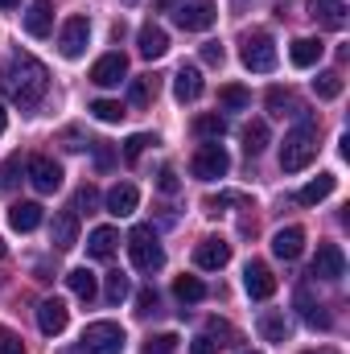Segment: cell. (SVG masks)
<instances>
[{"label":"cell","mask_w":350,"mask_h":354,"mask_svg":"<svg viewBox=\"0 0 350 354\" xmlns=\"http://www.w3.org/2000/svg\"><path fill=\"white\" fill-rule=\"evenodd\" d=\"M0 91L17 103V107H37L42 99H46V91H50V71L33 58V54H12L8 62H4V71H0Z\"/></svg>","instance_id":"1"},{"label":"cell","mask_w":350,"mask_h":354,"mask_svg":"<svg viewBox=\"0 0 350 354\" xmlns=\"http://www.w3.org/2000/svg\"><path fill=\"white\" fill-rule=\"evenodd\" d=\"M313 157H317V128H313V120H305V124H297L284 136V145H280V169L284 174H301V169L313 165Z\"/></svg>","instance_id":"2"},{"label":"cell","mask_w":350,"mask_h":354,"mask_svg":"<svg viewBox=\"0 0 350 354\" xmlns=\"http://www.w3.org/2000/svg\"><path fill=\"white\" fill-rule=\"evenodd\" d=\"M128 256H132V268L136 272H161L165 268V248L157 243V231L153 227H132L128 235Z\"/></svg>","instance_id":"3"},{"label":"cell","mask_w":350,"mask_h":354,"mask_svg":"<svg viewBox=\"0 0 350 354\" xmlns=\"http://www.w3.org/2000/svg\"><path fill=\"white\" fill-rule=\"evenodd\" d=\"M124 346H128V338H124V330L116 322H91L75 354H120Z\"/></svg>","instance_id":"4"},{"label":"cell","mask_w":350,"mask_h":354,"mask_svg":"<svg viewBox=\"0 0 350 354\" xmlns=\"http://www.w3.org/2000/svg\"><path fill=\"white\" fill-rule=\"evenodd\" d=\"M239 58H243L248 71L268 75V71H276V41H272L264 29H256V33H248V37L239 41Z\"/></svg>","instance_id":"5"},{"label":"cell","mask_w":350,"mask_h":354,"mask_svg":"<svg viewBox=\"0 0 350 354\" xmlns=\"http://www.w3.org/2000/svg\"><path fill=\"white\" fill-rule=\"evenodd\" d=\"M227 169H231V157H227V149L219 140L202 145L194 153V161H190V174L198 177V181H219V177H227Z\"/></svg>","instance_id":"6"},{"label":"cell","mask_w":350,"mask_h":354,"mask_svg":"<svg viewBox=\"0 0 350 354\" xmlns=\"http://www.w3.org/2000/svg\"><path fill=\"white\" fill-rule=\"evenodd\" d=\"M25 177L37 194H58L62 189V165L50 161V157H29L25 161Z\"/></svg>","instance_id":"7"},{"label":"cell","mask_w":350,"mask_h":354,"mask_svg":"<svg viewBox=\"0 0 350 354\" xmlns=\"http://www.w3.org/2000/svg\"><path fill=\"white\" fill-rule=\"evenodd\" d=\"M174 21L185 29V33H202V29L214 25V8H210L206 0H181V4L174 8Z\"/></svg>","instance_id":"8"},{"label":"cell","mask_w":350,"mask_h":354,"mask_svg":"<svg viewBox=\"0 0 350 354\" xmlns=\"http://www.w3.org/2000/svg\"><path fill=\"white\" fill-rule=\"evenodd\" d=\"M87 41H91V21H87V17H66V25H62V37H58V50H62V58H83Z\"/></svg>","instance_id":"9"},{"label":"cell","mask_w":350,"mask_h":354,"mask_svg":"<svg viewBox=\"0 0 350 354\" xmlns=\"http://www.w3.org/2000/svg\"><path fill=\"white\" fill-rule=\"evenodd\" d=\"M124 79H128V58H124L120 50L103 54V58L91 66V83H95V87H120Z\"/></svg>","instance_id":"10"},{"label":"cell","mask_w":350,"mask_h":354,"mask_svg":"<svg viewBox=\"0 0 350 354\" xmlns=\"http://www.w3.org/2000/svg\"><path fill=\"white\" fill-rule=\"evenodd\" d=\"M194 264L202 268V272H219V268H227L231 264V243L219 239V235L202 239V243L194 248Z\"/></svg>","instance_id":"11"},{"label":"cell","mask_w":350,"mask_h":354,"mask_svg":"<svg viewBox=\"0 0 350 354\" xmlns=\"http://www.w3.org/2000/svg\"><path fill=\"white\" fill-rule=\"evenodd\" d=\"M313 276L317 280H342L347 276V256L338 243H322L317 256H313Z\"/></svg>","instance_id":"12"},{"label":"cell","mask_w":350,"mask_h":354,"mask_svg":"<svg viewBox=\"0 0 350 354\" xmlns=\"http://www.w3.org/2000/svg\"><path fill=\"white\" fill-rule=\"evenodd\" d=\"M103 206H107V214L128 218V214H136V206H140V189H136L132 181H120V185H111V189H107Z\"/></svg>","instance_id":"13"},{"label":"cell","mask_w":350,"mask_h":354,"mask_svg":"<svg viewBox=\"0 0 350 354\" xmlns=\"http://www.w3.org/2000/svg\"><path fill=\"white\" fill-rule=\"evenodd\" d=\"M136 50H140V58H149V62H157V58H165L169 54V33L161 29V25H140V33H136Z\"/></svg>","instance_id":"14"},{"label":"cell","mask_w":350,"mask_h":354,"mask_svg":"<svg viewBox=\"0 0 350 354\" xmlns=\"http://www.w3.org/2000/svg\"><path fill=\"white\" fill-rule=\"evenodd\" d=\"M66 322H71V309H66L58 297H50V301L37 305V326H42L46 338H58V334L66 330Z\"/></svg>","instance_id":"15"},{"label":"cell","mask_w":350,"mask_h":354,"mask_svg":"<svg viewBox=\"0 0 350 354\" xmlns=\"http://www.w3.org/2000/svg\"><path fill=\"white\" fill-rule=\"evenodd\" d=\"M243 288H248L252 301H268V297L276 292V276H272V268L268 264H248L243 268Z\"/></svg>","instance_id":"16"},{"label":"cell","mask_w":350,"mask_h":354,"mask_svg":"<svg viewBox=\"0 0 350 354\" xmlns=\"http://www.w3.org/2000/svg\"><path fill=\"white\" fill-rule=\"evenodd\" d=\"M21 25H25L29 37H50V29H54V4L50 0H33L29 12L21 17Z\"/></svg>","instance_id":"17"},{"label":"cell","mask_w":350,"mask_h":354,"mask_svg":"<svg viewBox=\"0 0 350 354\" xmlns=\"http://www.w3.org/2000/svg\"><path fill=\"white\" fill-rule=\"evenodd\" d=\"M50 243H54L58 252H71V248L79 243V214H75V210H62V214L54 218V227H50Z\"/></svg>","instance_id":"18"},{"label":"cell","mask_w":350,"mask_h":354,"mask_svg":"<svg viewBox=\"0 0 350 354\" xmlns=\"http://www.w3.org/2000/svg\"><path fill=\"white\" fill-rule=\"evenodd\" d=\"M301 252H305V231L301 227H280L272 235V256L276 260H297Z\"/></svg>","instance_id":"19"},{"label":"cell","mask_w":350,"mask_h":354,"mask_svg":"<svg viewBox=\"0 0 350 354\" xmlns=\"http://www.w3.org/2000/svg\"><path fill=\"white\" fill-rule=\"evenodd\" d=\"M309 17L322 21L326 29H347V4L342 0H309Z\"/></svg>","instance_id":"20"},{"label":"cell","mask_w":350,"mask_h":354,"mask_svg":"<svg viewBox=\"0 0 350 354\" xmlns=\"http://www.w3.org/2000/svg\"><path fill=\"white\" fill-rule=\"evenodd\" d=\"M322 54H326V46H322L317 37H297L293 50H288V62H293L297 71H309V66L322 62Z\"/></svg>","instance_id":"21"},{"label":"cell","mask_w":350,"mask_h":354,"mask_svg":"<svg viewBox=\"0 0 350 354\" xmlns=\"http://www.w3.org/2000/svg\"><path fill=\"white\" fill-rule=\"evenodd\" d=\"M8 227L21 231V235L37 231V227H42V206H37V202H12V206H8Z\"/></svg>","instance_id":"22"},{"label":"cell","mask_w":350,"mask_h":354,"mask_svg":"<svg viewBox=\"0 0 350 354\" xmlns=\"http://www.w3.org/2000/svg\"><path fill=\"white\" fill-rule=\"evenodd\" d=\"M334 185H338L334 174H317L313 181H305V185L297 189V202H301V206H317V202H326V198L334 194Z\"/></svg>","instance_id":"23"},{"label":"cell","mask_w":350,"mask_h":354,"mask_svg":"<svg viewBox=\"0 0 350 354\" xmlns=\"http://www.w3.org/2000/svg\"><path fill=\"white\" fill-rule=\"evenodd\" d=\"M202 95V71L198 66H181L174 75V99L177 103H194Z\"/></svg>","instance_id":"24"},{"label":"cell","mask_w":350,"mask_h":354,"mask_svg":"<svg viewBox=\"0 0 350 354\" xmlns=\"http://www.w3.org/2000/svg\"><path fill=\"white\" fill-rule=\"evenodd\" d=\"M116 243H120V231L116 227H95L87 239V256L91 260H111L116 256Z\"/></svg>","instance_id":"25"},{"label":"cell","mask_w":350,"mask_h":354,"mask_svg":"<svg viewBox=\"0 0 350 354\" xmlns=\"http://www.w3.org/2000/svg\"><path fill=\"white\" fill-rule=\"evenodd\" d=\"M297 309H301V317H305L313 330H330V313H326V305L313 301L309 288H297Z\"/></svg>","instance_id":"26"},{"label":"cell","mask_w":350,"mask_h":354,"mask_svg":"<svg viewBox=\"0 0 350 354\" xmlns=\"http://www.w3.org/2000/svg\"><path fill=\"white\" fill-rule=\"evenodd\" d=\"M66 284H71V292L79 301H95V292H99V276L91 268H71L66 272Z\"/></svg>","instance_id":"27"},{"label":"cell","mask_w":350,"mask_h":354,"mask_svg":"<svg viewBox=\"0 0 350 354\" xmlns=\"http://www.w3.org/2000/svg\"><path fill=\"white\" fill-rule=\"evenodd\" d=\"M174 297L181 305H198L202 297H206V284L198 280V276H177L174 280Z\"/></svg>","instance_id":"28"},{"label":"cell","mask_w":350,"mask_h":354,"mask_svg":"<svg viewBox=\"0 0 350 354\" xmlns=\"http://www.w3.org/2000/svg\"><path fill=\"white\" fill-rule=\"evenodd\" d=\"M223 132H227V120L219 111H206L194 120V136H202V140H223Z\"/></svg>","instance_id":"29"},{"label":"cell","mask_w":350,"mask_h":354,"mask_svg":"<svg viewBox=\"0 0 350 354\" xmlns=\"http://www.w3.org/2000/svg\"><path fill=\"white\" fill-rule=\"evenodd\" d=\"M264 149H268V124H264V120H252V124L243 128V153H248V157H260Z\"/></svg>","instance_id":"30"},{"label":"cell","mask_w":350,"mask_h":354,"mask_svg":"<svg viewBox=\"0 0 350 354\" xmlns=\"http://www.w3.org/2000/svg\"><path fill=\"white\" fill-rule=\"evenodd\" d=\"M260 334L268 342H288V322H284V313H260Z\"/></svg>","instance_id":"31"},{"label":"cell","mask_w":350,"mask_h":354,"mask_svg":"<svg viewBox=\"0 0 350 354\" xmlns=\"http://www.w3.org/2000/svg\"><path fill=\"white\" fill-rule=\"evenodd\" d=\"M219 103H223L227 111H243V107L252 103V91L239 87V83H227V87H219Z\"/></svg>","instance_id":"32"},{"label":"cell","mask_w":350,"mask_h":354,"mask_svg":"<svg viewBox=\"0 0 350 354\" xmlns=\"http://www.w3.org/2000/svg\"><path fill=\"white\" fill-rule=\"evenodd\" d=\"M128 99H132L136 107L153 103V99H157V79H153V75H145V79H132V87H128Z\"/></svg>","instance_id":"33"},{"label":"cell","mask_w":350,"mask_h":354,"mask_svg":"<svg viewBox=\"0 0 350 354\" xmlns=\"http://www.w3.org/2000/svg\"><path fill=\"white\" fill-rule=\"evenodd\" d=\"M313 91H317V99H338V95H342V75H338V71L317 75V79H313Z\"/></svg>","instance_id":"34"},{"label":"cell","mask_w":350,"mask_h":354,"mask_svg":"<svg viewBox=\"0 0 350 354\" xmlns=\"http://www.w3.org/2000/svg\"><path fill=\"white\" fill-rule=\"evenodd\" d=\"M91 115L103 120V124H120V120H124V107H120L116 99H95V103H91Z\"/></svg>","instance_id":"35"},{"label":"cell","mask_w":350,"mask_h":354,"mask_svg":"<svg viewBox=\"0 0 350 354\" xmlns=\"http://www.w3.org/2000/svg\"><path fill=\"white\" fill-rule=\"evenodd\" d=\"M284 107H293L288 115H305V111H301V107L293 103V95H288V91L272 87V91H268V111H272V115H284Z\"/></svg>","instance_id":"36"},{"label":"cell","mask_w":350,"mask_h":354,"mask_svg":"<svg viewBox=\"0 0 350 354\" xmlns=\"http://www.w3.org/2000/svg\"><path fill=\"white\" fill-rule=\"evenodd\" d=\"M149 145H157V136H149V132L128 136V140H124V161H128V165H132V161H140V153H145Z\"/></svg>","instance_id":"37"},{"label":"cell","mask_w":350,"mask_h":354,"mask_svg":"<svg viewBox=\"0 0 350 354\" xmlns=\"http://www.w3.org/2000/svg\"><path fill=\"white\" fill-rule=\"evenodd\" d=\"M103 297H107L111 305H120V301L128 297V276H124V272H111V276H107V288H103Z\"/></svg>","instance_id":"38"},{"label":"cell","mask_w":350,"mask_h":354,"mask_svg":"<svg viewBox=\"0 0 350 354\" xmlns=\"http://www.w3.org/2000/svg\"><path fill=\"white\" fill-rule=\"evenodd\" d=\"M21 157H12V161H4V165H0V198H4V194H12V185H17V181H21Z\"/></svg>","instance_id":"39"},{"label":"cell","mask_w":350,"mask_h":354,"mask_svg":"<svg viewBox=\"0 0 350 354\" xmlns=\"http://www.w3.org/2000/svg\"><path fill=\"white\" fill-rule=\"evenodd\" d=\"M177 351V334H157L145 342V354H174Z\"/></svg>","instance_id":"40"},{"label":"cell","mask_w":350,"mask_h":354,"mask_svg":"<svg viewBox=\"0 0 350 354\" xmlns=\"http://www.w3.org/2000/svg\"><path fill=\"white\" fill-rule=\"evenodd\" d=\"M157 305H161V301H157V292H153V288H140V292H136V313H140V317H153V313H157Z\"/></svg>","instance_id":"41"},{"label":"cell","mask_w":350,"mask_h":354,"mask_svg":"<svg viewBox=\"0 0 350 354\" xmlns=\"http://www.w3.org/2000/svg\"><path fill=\"white\" fill-rule=\"evenodd\" d=\"M0 354H25V342H21L8 326H0Z\"/></svg>","instance_id":"42"},{"label":"cell","mask_w":350,"mask_h":354,"mask_svg":"<svg viewBox=\"0 0 350 354\" xmlns=\"http://www.w3.org/2000/svg\"><path fill=\"white\" fill-rule=\"evenodd\" d=\"M231 202L248 206V198H243V194H219V198H206V214H219V206H231Z\"/></svg>","instance_id":"43"},{"label":"cell","mask_w":350,"mask_h":354,"mask_svg":"<svg viewBox=\"0 0 350 354\" xmlns=\"http://www.w3.org/2000/svg\"><path fill=\"white\" fill-rule=\"evenodd\" d=\"M223 58H227V54H223L219 41H206V46H202V62H206V66H223Z\"/></svg>","instance_id":"44"},{"label":"cell","mask_w":350,"mask_h":354,"mask_svg":"<svg viewBox=\"0 0 350 354\" xmlns=\"http://www.w3.org/2000/svg\"><path fill=\"white\" fill-rule=\"evenodd\" d=\"M206 330H210V338H227L223 346H231V338H235V330H231L227 322H219V317H210V326H206Z\"/></svg>","instance_id":"45"},{"label":"cell","mask_w":350,"mask_h":354,"mask_svg":"<svg viewBox=\"0 0 350 354\" xmlns=\"http://www.w3.org/2000/svg\"><path fill=\"white\" fill-rule=\"evenodd\" d=\"M75 206H79V210H95V206H99V194H95V185H83V189H79V202H75Z\"/></svg>","instance_id":"46"},{"label":"cell","mask_w":350,"mask_h":354,"mask_svg":"<svg viewBox=\"0 0 350 354\" xmlns=\"http://www.w3.org/2000/svg\"><path fill=\"white\" fill-rule=\"evenodd\" d=\"M91 149H95V165L107 169V165H111V149H107V140H91Z\"/></svg>","instance_id":"47"},{"label":"cell","mask_w":350,"mask_h":354,"mask_svg":"<svg viewBox=\"0 0 350 354\" xmlns=\"http://www.w3.org/2000/svg\"><path fill=\"white\" fill-rule=\"evenodd\" d=\"M157 185H161V194H177V185H181V181H177V174H174V169H161V177H157Z\"/></svg>","instance_id":"48"},{"label":"cell","mask_w":350,"mask_h":354,"mask_svg":"<svg viewBox=\"0 0 350 354\" xmlns=\"http://www.w3.org/2000/svg\"><path fill=\"white\" fill-rule=\"evenodd\" d=\"M190 354H219V346H214L210 338H194V342H190Z\"/></svg>","instance_id":"49"},{"label":"cell","mask_w":350,"mask_h":354,"mask_svg":"<svg viewBox=\"0 0 350 354\" xmlns=\"http://www.w3.org/2000/svg\"><path fill=\"white\" fill-rule=\"evenodd\" d=\"M4 128H8V111L0 107V136H4Z\"/></svg>","instance_id":"50"},{"label":"cell","mask_w":350,"mask_h":354,"mask_svg":"<svg viewBox=\"0 0 350 354\" xmlns=\"http://www.w3.org/2000/svg\"><path fill=\"white\" fill-rule=\"evenodd\" d=\"M17 4H21V0H0V8H17Z\"/></svg>","instance_id":"51"},{"label":"cell","mask_w":350,"mask_h":354,"mask_svg":"<svg viewBox=\"0 0 350 354\" xmlns=\"http://www.w3.org/2000/svg\"><path fill=\"white\" fill-rule=\"evenodd\" d=\"M4 252H8V248H4V239H0V260H4Z\"/></svg>","instance_id":"52"},{"label":"cell","mask_w":350,"mask_h":354,"mask_svg":"<svg viewBox=\"0 0 350 354\" xmlns=\"http://www.w3.org/2000/svg\"><path fill=\"white\" fill-rule=\"evenodd\" d=\"M309 354H334V351H309Z\"/></svg>","instance_id":"53"},{"label":"cell","mask_w":350,"mask_h":354,"mask_svg":"<svg viewBox=\"0 0 350 354\" xmlns=\"http://www.w3.org/2000/svg\"><path fill=\"white\" fill-rule=\"evenodd\" d=\"M248 354H256V351H248Z\"/></svg>","instance_id":"54"}]
</instances>
